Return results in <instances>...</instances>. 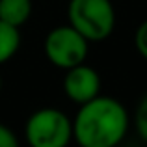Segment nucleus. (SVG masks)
Returning <instances> with one entry per match:
<instances>
[{"mask_svg": "<svg viewBox=\"0 0 147 147\" xmlns=\"http://www.w3.org/2000/svg\"><path fill=\"white\" fill-rule=\"evenodd\" d=\"M127 108L114 97L97 95L80 104L73 119V138L82 147H114L129 132Z\"/></svg>", "mask_w": 147, "mask_h": 147, "instance_id": "nucleus-1", "label": "nucleus"}, {"mask_svg": "<svg viewBox=\"0 0 147 147\" xmlns=\"http://www.w3.org/2000/svg\"><path fill=\"white\" fill-rule=\"evenodd\" d=\"M67 19L88 41H104L115 28V9L110 0H71Z\"/></svg>", "mask_w": 147, "mask_h": 147, "instance_id": "nucleus-2", "label": "nucleus"}, {"mask_svg": "<svg viewBox=\"0 0 147 147\" xmlns=\"http://www.w3.org/2000/svg\"><path fill=\"white\" fill-rule=\"evenodd\" d=\"M24 136L32 147H65L73 140V121L58 108H41L28 117Z\"/></svg>", "mask_w": 147, "mask_h": 147, "instance_id": "nucleus-3", "label": "nucleus"}, {"mask_svg": "<svg viewBox=\"0 0 147 147\" xmlns=\"http://www.w3.org/2000/svg\"><path fill=\"white\" fill-rule=\"evenodd\" d=\"M88 52L90 41L71 24L56 26L45 37V54L49 61L63 71L86 61Z\"/></svg>", "mask_w": 147, "mask_h": 147, "instance_id": "nucleus-4", "label": "nucleus"}, {"mask_svg": "<svg viewBox=\"0 0 147 147\" xmlns=\"http://www.w3.org/2000/svg\"><path fill=\"white\" fill-rule=\"evenodd\" d=\"M99 90H100V76L93 67H90L82 61L75 67L65 69L63 91L69 100H73L80 106L93 97H97Z\"/></svg>", "mask_w": 147, "mask_h": 147, "instance_id": "nucleus-5", "label": "nucleus"}, {"mask_svg": "<svg viewBox=\"0 0 147 147\" xmlns=\"http://www.w3.org/2000/svg\"><path fill=\"white\" fill-rule=\"evenodd\" d=\"M32 15V0H0V21L21 28Z\"/></svg>", "mask_w": 147, "mask_h": 147, "instance_id": "nucleus-6", "label": "nucleus"}, {"mask_svg": "<svg viewBox=\"0 0 147 147\" xmlns=\"http://www.w3.org/2000/svg\"><path fill=\"white\" fill-rule=\"evenodd\" d=\"M21 47V32L17 26L0 21V65L9 61Z\"/></svg>", "mask_w": 147, "mask_h": 147, "instance_id": "nucleus-7", "label": "nucleus"}, {"mask_svg": "<svg viewBox=\"0 0 147 147\" xmlns=\"http://www.w3.org/2000/svg\"><path fill=\"white\" fill-rule=\"evenodd\" d=\"M134 129H136L138 136L144 142H147V91L140 99L136 112H134Z\"/></svg>", "mask_w": 147, "mask_h": 147, "instance_id": "nucleus-8", "label": "nucleus"}, {"mask_svg": "<svg viewBox=\"0 0 147 147\" xmlns=\"http://www.w3.org/2000/svg\"><path fill=\"white\" fill-rule=\"evenodd\" d=\"M134 45H136V50L140 52V56L144 58V60H147V19L136 28Z\"/></svg>", "mask_w": 147, "mask_h": 147, "instance_id": "nucleus-9", "label": "nucleus"}, {"mask_svg": "<svg viewBox=\"0 0 147 147\" xmlns=\"http://www.w3.org/2000/svg\"><path fill=\"white\" fill-rule=\"evenodd\" d=\"M17 145H19V140L15 136V132L9 127L0 123V147H17Z\"/></svg>", "mask_w": 147, "mask_h": 147, "instance_id": "nucleus-10", "label": "nucleus"}, {"mask_svg": "<svg viewBox=\"0 0 147 147\" xmlns=\"http://www.w3.org/2000/svg\"><path fill=\"white\" fill-rule=\"evenodd\" d=\"M0 91H2V76H0Z\"/></svg>", "mask_w": 147, "mask_h": 147, "instance_id": "nucleus-11", "label": "nucleus"}]
</instances>
